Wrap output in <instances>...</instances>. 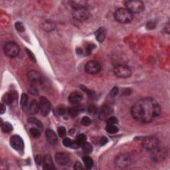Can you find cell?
<instances>
[{"label": "cell", "mask_w": 170, "mask_h": 170, "mask_svg": "<svg viewBox=\"0 0 170 170\" xmlns=\"http://www.w3.org/2000/svg\"><path fill=\"white\" fill-rule=\"evenodd\" d=\"M162 145V144L158 139L155 137H152V136L146 138L143 140L142 142L143 148L150 153H152L155 150H157Z\"/></svg>", "instance_id": "3957f363"}, {"label": "cell", "mask_w": 170, "mask_h": 170, "mask_svg": "<svg viewBox=\"0 0 170 170\" xmlns=\"http://www.w3.org/2000/svg\"><path fill=\"white\" fill-rule=\"evenodd\" d=\"M43 156H42L41 155H37L35 157V162L39 166H41L43 164Z\"/></svg>", "instance_id": "8d00e7d4"}, {"label": "cell", "mask_w": 170, "mask_h": 170, "mask_svg": "<svg viewBox=\"0 0 170 170\" xmlns=\"http://www.w3.org/2000/svg\"><path fill=\"white\" fill-rule=\"evenodd\" d=\"M17 99V94L15 92H8L6 93L2 98V101L6 104H11Z\"/></svg>", "instance_id": "e0dca14e"}, {"label": "cell", "mask_w": 170, "mask_h": 170, "mask_svg": "<svg viewBox=\"0 0 170 170\" xmlns=\"http://www.w3.org/2000/svg\"><path fill=\"white\" fill-rule=\"evenodd\" d=\"M45 135H46V138L47 142L52 145H55L58 141V138H57V136L54 131L50 129H47L45 132Z\"/></svg>", "instance_id": "ac0fdd59"}, {"label": "cell", "mask_w": 170, "mask_h": 170, "mask_svg": "<svg viewBox=\"0 0 170 170\" xmlns=\"http://www.w3.org/2000/svg\"><path fill=\"white\" fill-rule=\"evenodd\" d=\"M74 168L76 170H80L83 169V165L81 164V163H80L79 162H76L75 166H74Z\"/></svg>", "instance_id": "7bdbcfd3"}, {"label": "cell", "mask_w": 170, "mask_h": 170, "mask_svg": "<svg viewBox=\"0 0 170 170\" xmlns=\"http://www.w3.org/2000/svg\"><path fill=\"white\" fill-rule=\"evenodd\" d=\"M131 157L128 154H120L115 159V164L120 168H126L130 165Z\"/></svg>", "instance_id": "ba28073f"}, {"label": "cell", "mask_w": 170, "mask_h": 170, "mask_svg": "<svg viewBox=\"0 0 170 170\" xmlns=\"http://www.w3.org/2000/svg\"><path fill=\"white\" fill-rule=\"evenodd\" d=\"M151 154H152V157L154 161L159 162L166 158L167 153L166 149H165L164 147L162 145L161 146L157 148V150H155L154 152L151 153Z\"/></svg>", "instance_id": "7c38bea8"}, {"label": "cell", "mask_w": 170, "mask_h": 170, "mask_svg": "<svg viewBox=\"0 0 170 170\" xmlns=\"http://www.w3.org/2000/svg\"><path fill=\"white\" fill-rule=\"evenodd\" d=\"M108 142V139L106 137H102L100 140V145L104 146Z\"/></svg>", "instance_id": "f6af8a7d"}, {"label": "cell", "mask_w": 170, "mask_h": 170, "mask_svg": "<svg viewBox=\"0 0 170 170\" xmlns=\"http://www.w3.org/2000/svg\"><path fill=\"white\" fill-rule=\"evenodd\" d=\"M115 20L120 23H130L133 20V14L126 8H119L114 12Z\"/></svg>", "instance_id": "7a4b0ae2"}, {"label": "cell", "mask_w": 170, "mask_h": 170, "mask_svg": "<svg viewBox=\"0 0 170 170\" xmlns=\"http://www.w3.org/2000/svg\"><path fill=\"white\" fill-rule=\"evenodd\" d=\"M114 74L117 77L126 78L130 77L132 75L130 68L126 64H118L114 68Z\"/></svg>", "instance_id": "5b68a950"}, {"label": "cell", "mask_w": 170, "mask_h": 170, "mask_svg": "<svg viewBox=\"0 0 170 170\" xmlns=\"http://www.w3.org/2000/svg\"><path fill=\"white\" fill-rule=\"evenodd\" d=\"M39 110L43 116H46L49 114L51 108V104L49 100L45 97H41L39 100Z\"/></svg>", "instance_id": "30bf717a"}, {"label": "cell", "mask_w": 170, "mask_h": 170, "mask_svg": "<svg viewBox=\"0 0 170 170\" xmlns=\"http://www.w3.org/2000/svg\"><path fill=\"white\" fill-rule=\"evenodd\" d=\"M26 52H27V54L28 55V56L29 57V58L31 59V60H32L33 61L35 62L36 60H35V57L34 56V55L33 54V52L30 51V50L29 49H26Z\"/></svg>", "instance_id": "60d3db41"}, {"label": "cell", "mask_w": 170, "mask_h": 170, "mask_svg": "<svg viewBox=\"0 0 170 170\" xmlns=\"http://www.w3.org/2000/svg\"><path fill=\"white\" fill-rule=\"evenodd\" d=\"M27 120L29 123H30L31 124H34L35 126H37L38 128L40 129V130H42L43 128V124L41 122V121H39V120H37V118H33V117H29Z\"/></svg>", "instance_id": "d4e9b609"}, {"label": "cell", "mask_w": 170, "mask_h": 170, "mask_svg": "<svg viewBox=\"0 0 170 170\" xmlns=\"http://www.w3.org/2000/svg\"><path fill=\"white\" fill-rule=\"evenodd\" d=\"M39 110V104L36 100H33V101L30 103L29 106V111L30 114H37Z\"/></svg>", "instance_id": "7402d4cb"}, {"label": "cell", "mask_w": 170, "mask_h": 170, "mask_svg": "<svg viewBox=\"0 0 170 170\" xmlns=\"http://www.w3.org/2000/svg\"><path fill=\"white\" fill-rule=\"evenodd\" d=\"M15 27L17 31L19 32H23L25 31V27L21 22H17L15 24Z\"/></svg>", "instance_id": "e575fe53"}, {"label": "cell", "mask_w": 170, "mask_h": 170, "mask_svg": "<svg viewBox=\"0 0 170 170\" xmlns=\"http://www.w3.org/2000/svg\"><path fill=\"white\" fill-rule=\"evenodd\" d=\"M6 105L3 103H1V104H0V113L1 114H3L5 112H6Z\"/></svg>", "instance_id": "ee69618b"}, {"label": "cell", "mask_w": 170, "mask_h": 170, "mask_svg": "<svg viewBox=\"0 0 170 170\" xmlns=\"http://www.w3.org/2000/svg\"><path fill=\"white\" fill-rule=\"evenodd\" d=\"M55 161L60 166H66L70 162V157L66 153L59 152L55 155Z\"/></svg>", "instance_id": "4fadbf2b"}, {"label": "cell", "mask_w": 170, "mask_h": 170, "mask_svg": "<svg viewBox=\"0 0 170 170\" xmlns=\"http://www.w3.org/2000/svg\"><path fill=\"white\" fill-rule=\"evenodd\" d=\"M126 9L130 11L132 13H141L144 9V4L139 0H131L124 3Z\"/></svg>", "instance_id": "277c9868"}, {"label": "cell", "mask_w": 170, "mask_h": 170, "mask_svg": "<svg viewBox=\"0 0 170 170\" xmlns=\"http://www.w3.org/2000/svg\"><path fill=\"white\" fill-rule=\"evenodd\" d=\"M57 132H58L59 136L61 138H64L66 136V128H64V126H60L57 129Z\"/></svg>", "instance_id": "d6a6232c"}, {"label": "cell", "mask_w": 170, "mask_h": 170, "mask_svg": "<svg viewBox=\"0 0 170 170\" xmlns=\"http://www.w3.org/2000/svg\"><path fill=\"white\" fill-rule=\"evenodd\" d=\"M81 124L85 126H89L91 124V120L90 119V118H88V116L83 117L82 120H81Z\"/></svg>", "instance_id": "d590c367"}, {"label": "cell", "mask_w": 170, "mask_h": 170, "mask_svg": "<svg viewBox=\"0 0 170 170\" xmlns=\"http://www.w3.org/2000/svg\"><path fill=\"white\" fill-rule=\"evenodd\" d=\"M30 134L33 138H38L40 137L41 136V132L39 130V128H31L30 129Z\"/></svg>", "instance_id": "4dcf8cb0"}, {"label": "cell", "mask_w": 170, "mask_h": 170, "mask_svg": "<svg viewBox=\"0 0 170 170\" xmlns=\"http://www.w3.org/2000/svg\"><path fill=\"white\" fill-rule=\"evenodd\" d=\"M57 112H58V114H59L60 115H64L66 114V110L65 108L63 106H60L58 107V108H57Z\"/></svg>", "instance_id": "74e56055"}, {"label": "cell", "mask_w": 170, "mask_h": 170, "mask_svg": "<svg viewBox=\"0 0 170 170\" xmlns=\"http://www.w3.org/2000/svg\"><path fill=\"white\" fill-rule=\"evenodd\" d=\"M82 148L83 152L85 153V154H90L93 150L92 146L88 142H86L82 146Z\"/></svg>", "instance_id": "f1b7e54d"}, {"label": "cell", "mask_w": 170, "mask_h": 170, "mask_svg": "<svg viewBox=\"0 0 170 170\" xmlns=\"http://www.w3.org/2000/svg\"><path fill=\"white\" fill-rule=\"evenodd\" d=\"M82 93L78 92V91H74L71 92L69 97V102L71 104L75 105L79 103L83 99Z\"/></svg>", "instance_id": "5bb4252c"}, {"label": "cell", "mask_w": 170, "mask_h": 170, "mask_svg": "<svg viewBox=\"0 0 170 170\" xmlns=\"http://www.w3.org/2000/svg\"><path fill=\"white\" fill-rule=\"evenodd\" d=\"M155 26H156V25H155V23L154 21H150L147 23V28L149 29H153L155 27Z\"/></svg>", "instance_id": "f35d334b"}, {"label": "cell", "mask_w": 170, "mask_h": 170, "mask_svg": "<svg viewBox=\"0 0 170 170\" xmlns=\"http://www.w3.org/2000/svg\"><path fill=\"white\" fill-rule=\"evenodd\" d=\"M73 141L71 140V139L69 138H65L63 140V144L64 146L65 147L67 148H72L73 144Z\"/></svg>", "instance_id": "1f68e13d"}, {"label": "cell", "mask_w": 170, "mask_h": 170, "mask_svg": "<svg viewBox=\"0 0 170 170\" xmlns=\"http://www.w3.org/2000/svg\"><path fill=\"white\" fill-rule=\"evenodd\" d=\"M43 166L45 170H51L55 169L52 162V157L50 155L47 154L43 156Z\"/></svg>", "instance_id": "2e32d148"}, {"label": "cell", "mask_w": 170, "mask_h": 170, "mask_svg": "<svg viewBox=\"0 0 170 170\" xmlns=\"http://www.w3.org/2000/svg\"><path fill=\"white\" fill-rule=\"evenodd\" d=\"M110 114H111V108L108 106H103L99 112V117L100 120H104L108 118Z\"/></svg>", "instance_id": "d6986e66"}, {"label": "cell", "mask_w": 170, "mask_h": 170, "mask_svg": "<svg viewBox=\"0 0 170 170\" xmlns=\"http://www.w3.org/2000/svg\"><path fill=\"white\" fill-rule=\"evenodd\" d=\"M96 39L100 43H102L106 37V30L104 27H100L95 33Z\"/></svg>", "instance_id": "ffe728a7"}, {"label": "cell", "mask_w": 170, "mask_h": 170, "mask_svg": "<svg viewBox=\"0 0 170 170\" xmlns=\"http://www.w3.org/2000/svg\"><path fill=\"white\" fill-rule=\"evenodd\" d=\"M1 129L3 132L9 133L13 130V126H12L11 124L10 123H9L8 122H6L2 124Z\"/></svg>", "instance_id": "83f0119b"}, {"label": "cell", "mask_w": 170, "mask_h": 170, "mask_svg": "<svg viewBox=\"0 0 170 170\" xmlns=\"http://www.w3.org/2000/svg\"><path fill=\"white\" fill-rule=\"evenodd\" d=\"M27 78L29 80L32 84H37L41 81V75L39 72L36 71H30L27 73Z\"/></svg>", "instance_id": "9a60e30c"}, {"label": "cell", "mask_w": 170, "mask_h": 170, "mask_svg": "<svg viewBox=\"0 0 170 170\" xmlns=\"http://www.w3.org/2000/svg\"><path fill=\"white\" fill-rule=\"evenodd\" d=\"M83 162L85 164V166L87 167L88 169H91L94 165V162H93L92 159L89 156H85L83 158Z\"/></svg>", "instance_id": "484cf974"}, {"label": "cell", "mask_w": 170, "mask_h": 170, "mask_svg": "<svg viewBox=\"0 0 170 170\" xmlns=\"http://www.w3.org/2000/svg\"><path fill=\"white\" fill-rule=\"evenodd\" d=\"M76 144L78 145V147H82L85 143L87 142V136L83 134H80L78 135L76 137V140L75 141Z\"/></svg>", "instance_id": "603a6c76"}, {"label": "cell", "mask_w": 170, "mask_h": 170, "mask_svg": "<svg viewBox=\"0 0 170 170\" xmlns=\"http://www.w3.org/2000/svg\"><path fill=\"white\" fill-rule=\"evenodd\" d=\"M28 96L23 93V94L21 95V105L22 106L23 109H25L27 108V105H28Z\"/></svg>", "instance_id": "f546056e"}, {"label": "cell", "mask_w": 170, "mask_h": 170, "mask_svg": "<svg viewBox=\"0 0 170 170\" xmlns=\"http://www.w3.org/2000/svg\"><path fill=\"white\" fill-rule=\"evenodd\" d=\"M20 49L15 42H8L4 46V52L7 56L11 58L17 57L20 53Z\"/></svg>", "instance_id": "8992f818"}, {"label": "cell", "mask_w": 170, "mask_h": 170, "mask_svg": "<svg viewBox=\"0 0 170 170\" xmlns=\"http://www.w3.org/2000/svg\"><path fill=\"white\" fill-rule=\"evenodd\" d=\"M70 3L71 6L74 9H78L86 8L87 2V1H83V0H78V1H72L70 2Z\"/></svg>", "instance_id": "44dd1931"}, {"label": "cell", "mask_w": 170, "mask_h": 170, "mask_svg": "<svg viewBox=\"0 0 170 170\" xmlns=\"http://www.w3.org/2000/svg\"><path fill=\"white\" fill-rule=\"evenodd\" d=\"M76 52H77L78 54H79V55H81L83 53V49H81V48L80 47H78V48H77V49H76Z\"/></svg>", "instance_id": "bcb514c9"}, {"label": "cell", "mask_w": 170, "mask_h": 170, "mask_svg": "<svg viewBox=\"0 0 170 170\" xmlns=\"http://www.w3.org/2000/svg\"><path fill=\"white\" fill-rule=\"evenodd\" d=\"M90 13L87 8L74 9L73 17L78 21H85L89 17Z\"/></svg>", "instance_id": "8fae6325"}, {"label": "cell", "mask_w": 170, "mask_h": 170, "mask_svg": "<svg viewBox=\"0 0 170 170\" xmlns=\"http://www.w3.org/2000/svg\"><path fill=\"white\" fill-rule=\"evenodd\" d=\"M10 142L11 146L13 148L14 150L18 152H21L24 150L25 144L22 138L18 135H13L10 138Z\"/></svg>", "instance_id": "52a82bcc"}, {"label": "cell", "mask_w": 170, "mask_h": 170, "mask_svg": "<svg viewBox=\"0 0 170 170\" xmlns=\"http://www.w3.org/2000/svg\"><path fill=\"white\" fill-rule=\"evenodd\" d=\"M118 87H114L112 89L111 92V97H116V96L118 94Z\"/></svg>", "instance_id": "b9f144b4"}, {"label": "cell", "mask_w": 170, "mask_h": 170, "mask_svg": "<svg viewBox=\"0 0 170 170\" xmlns=\"http://www.w3.org/2000/svg\"><path fill=\"white\" fill-rule=\"evenodd\" d=\"M85 70L90 75H96V74L99 73L101 70V66H100L99 62L96 61H90L86 64Z\"/></svg>", "instance_id": "9c48e42d"}, {"label": "cell", "mask_w": 170, "mask_h": 170, "mask_svg": "<svg viewBox=\"0 0 170 170\" xmlns=\"http://www.w3.org/2000/svg\"><path fill=\"white\" fill-rule=\"evenodd\" d=\"M96 47L94 45H88V46L87 47V53L88 55H89L91 54V52H92V50L94 49Z\"/></svg>", "instance_id": "ab89813d"}, {"label": "cell", "mask_w": 170, "mask_h": 170, "mask_svg": "<svg viewBox=\"0 0 170 170\" xmlns=\"http://www.w3.org/2000/svg\"><path fill=\"white\" fill-rule=\"evenodd\" d=\"M118 122V120L116 117H115V116L110 117V118H108L106 120L107 124H113V125H115V124H117Z\"/></svg>", "instance_id": "836d02e7"}, {"label": "cell", "mask_w": 170, "mask_h": 170, "mask_svg": "<svg viewBox=\"0 0 170 170\" xmlns=\"http://www.w3.org/2000/svg\"><path fill=\"white\" fill-rule=\"evenodd\" d=\"M43 28L44 29L47 31H52L55 27V25L53 22H52L51 21H46L43 23Z\"/></svg>", "instance_id": "cb8c5ba5"}, {"label": "cell", "mask_w": 170, "mask_h": 170, "mask_svg": "<svg viewBox=\"0 0 170 170\" xmlns=\"http://www.w3.org/2000/svg\"><path fill=\"white\" fill-rule=\"evenodd\" d=\"M161 106L152 98L138 100L131 108V114L136 120L143 123H150L161 114Z\"/></svg>", "instance_id": "6da1fadb"}, {"label": "cell", "mask_w": 170, "mask_h": 170, "mask_svg": "<svg viewBox=\"0 0 170 170\" xmlns=\"http://www.w3.org/2000/svg\"><path fill=\"white\" fill-rule=\"evenodd\" d=\"M106 130L108 133L111 134H114L118 132V127L113 125V124H107L106 127Z\"/></svg>", "instance_id": "4316f807"}]
</instances>
